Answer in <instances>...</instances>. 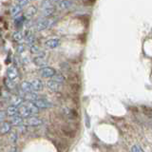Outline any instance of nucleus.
Masks as SVG:
<instances>
[{
    "mask_svg": "<svg viewBox=\"0 0 152 152\" xmlns=\"http://www.w3.org/2000/svg\"><path fill=\"white\" fill-rule=\"evenodd\" d=\"M35 12H36V9L34 7H30L25 12V17L26 18H31L35 14Z\"/></svg>",
    "mask_w": 152,
    "mask_h": 152,
    "instance_id": "obj_19",
    "label": "nucleus"
},
{
    "mask_svg": "<svg viewBox=\"0 0 152 152\" xmlns=\"http://www.w3.org/2000/svg\"><path fill=\"white\" fill-rule=\"evenodd\" d=\"M47 87L49 88L51 91H58L61 88V84L56 82L53 79H50L47 82Z\"/></svg>",
    "mask_w": 152,
    "mask_h": 152,
    "instance_id": "obj_6",
    "label": "nucleus"
},
{
    "mask_svg": "<svg viewBox=\"0 0 152 152\" xmlns=\"http://www.w3.org/2000/svg\"><path fill=\"white\" fill-rule=\"evenodd\" d=\"M6 114L11 117H14V116H18L19 114V107H15V106H10L7 110H6Z\"/></svg>",
    "mask_w": 152,
    "mask_h": 152,
    "instance_id": "obj_10",
    "label": "nucleus"
},
{
    "mask_svg": "<svg viewBox=\"0 0 152 152\" xmlns=\"http://www.w3.org/2000/svg\"><path fill=\"white\" fill-rule=\"evenodd\" d=\"M25 123L28 126H39L42 124V120L39 118H36L34 116L30 117V118H27V120L25 121Z\"/></svg>",
    "mask_w": 152,
    "mask_h": 152,
    "instance_id": "obj_9",
    "label": "nucleus"
},
{
    "mask_svg": "<svg viewBox=\"0 0 152 152\" xmlns=\"http://www.w3.org/2000/svg\"><path fill=\"white\" fill-rule=\"evenodd\" d=\"M39 74L42 77H45V78H50V77L52 78L56 74V72L53 69L49 68V66H45V68H42L39 70Z\"/></svg>",
    "mask_w": 152,
    "mask_h": 152,
    "instance_id": "obj_3",
    "label": "nucleus"
},
{
    "mask_svg": "<svg viewBox=\"0 0 152 152\" xmlns=\"http://www.w3.org/2000/svg\"><path fill=\"white\" fill-rule=\"evenodd\" d=\"M31 86L33 88V91H41L43 89V83L39 79H33L31 81Z\"/></svg>",
    "mask_w": 152,
    "mask_h": 152,
    "instance_id": "obj_8",
    "label": "nucleus"
},
{
    "mask_svg": "<svg viewBox=\"0 0 152 152\" xmlns=\"http://www.w3.org/2000/svg\"><path fill=\"white\" fill-rule=\"evenodd\" d=\"M34 63H35V65L39 66H44L48 63V61L44 56L39 55V56H37L36 58H34Z\"/></svg>",
    "mask_w": 152,
    "mask_h": 152,
    "instance_id": "obj_16",
    "label": "nucleus"
},
{
    "mask_svg": "<svg viewBox=\"0 0 152 152\" xmlns=\"http://www.w3.org/2000/svg\"><path fill=\"white\" fill-rule=\"evenodd\" d=\"M11 102H12V106H15V107L21 106V104H23V98L19 96H14L12 98Z\"/></svg>",
    "mask_w": 152,
    "mask_h": 152,
    "instance_id": "obj_17",
    "label": "nucleus"
},
{
    "mask_svg": "<svg viewBox=\"0 0 152 152\" xmlns=\"http://www.w3.org/2000/svg\"><path fill=\"white\" fill-rule=\"evenodd\" d=\"M24 34L22 31H15L13 33V39L17 41V42H21L23 40Z\"/></svg>",
    "mask_w": 152,
    "mask_h": 152,
    "instance_id": "obj_20",
    "label": "nucleus"
},
{
    "mask_svg": "<svg viewBox=\"0 0 152 152\" xmlns=\"http://www.w3.org/2000/svg\"><path fill=\"white\" fill-rule=\"evenodd\" d=\"M21 88L25 93H31L33 92V88L31 82H27V81H24L21 84Z\"/></svg>",
    "mask_w": 152,
    "mask_h": 152,
    "instance_id": "obj_12",
    "label": "nucleus"
},
{
    "mask_svg": "<svg viewBox=\"0 0 152 152\" xmlns=\"http://www.w3.org/2000/svg\"><path fill=\"white\" fill-rule=\"evenodd\" d=\"M38 108H50L52 107V104L46 99H38L32 103Z\"/></svg>",
    "mask_w": 152,
    "mask_h": 152,
    "instance_id": "obj_4",
    "label": "nucleus"
},
{
    "mask_svg": "<svg viewBox=\"0 0 152 152\" xmlns=\"http://www.w3.org/2000/svg\"><path fill=\"white\" fill-rule=\"evenodd\" d=\"M54 12V7L53 6H50V7H47V8H42V16L44 17H48L51 15L52 13Z\"/></svg>",
    "mask_w": 152,
    "mask_h": 152,
    "instance_id": "obj_14",
    "label": "nucleus"
},
{
    "mask_svg": "<svg viewBox=\"0 0 152 152\" xmlns=\"http://www.w3.org/2000/svg\"><path fill=\"white\" fill-rule=\"evenodd\" d=\"M6 86L10 89H12L14 87H15V83H14V81H12L11 79H7L6 80Z\"/></svg>",
    "mask_w": 152,
    "mask_h": 152,
    "instance_id": "obj_23",
    "label": "nucleus"
},
{
    "mask_svg": "<svg viewBox=\"0 0 152 152\" xmlns=\"http://www.w3.org/2000/svg\"><path fill=\"white\" fill-rule=\"evenodd\" d=\"M10 124L12 126H20L23 124V119L20 116L11 117V119H10Z\"/></svg>",
    "mask_w": 152,
    "mask_h": 152,
    "instance_id": "obj_15",
    "label": "nucleus"
},
{
    "mask_svg": "<svg viewBox=\"0 0 152 152\" xmlns=\"http://www.w3.org/2000/svg\"><path fill=\"white\" fill-rule=\"evenodd\" d=\"M17 50H18V52H22L24 50V45H19Z\"/></svg>",
    "mask_w": 152,
    "mask_h": 152,
    "instance_id": "obj_27",
    "label": "nucleus"
},
{
    "mask_svg": "<svg viewBox=\"0 0 152 152\" xmlns=\"http://www.w3.org/2000/svg\"><path fill=\"white\" fill-rule=\"evenodd\" d=\"M31 51L32 52V53H37V52L39 51V48H38L37 46H32L31 48Z\"/></svg>",
    "mask_w": 152,
    "mask_h": 152,
    "instance_id": "obj_26",
    "label": "nucleus"
},
{
    "mask_svg": "<svg viewBox=\"0 0 152 152\" xmlns=\"http://www.w3.org/2000/svg\"><path fill=\"white\" fill-rule=\"evenodd\" d=\"M28 3H30V1H28V0H20V1H17V4L21 7L25 6V5H28Z\"/></svg>",
    "mask_w": 152,
    "mask_h": 152,
    "instance_id": "obj_25",
    "label": "nucleus"
},
{
    "mask_svg": "<svg viewBox=\"0 0 152 152\" xmlns=\"http://www.w3.org/2000/svg\"><path fill=\"white\" fill-rule=\"evenodd\" d=\"M60 45V41L58 39H50L45 42V47L48 49H55Z\"/></svg>",
    "mask_w": 152,
    "mask_h": 152,
    "instance_id": "obj_11",
    "label": "nucleus"
},
{
    "mask_svg": "<svg viewBox=\"0 0 152 152\" xmlns=\"http://www.w3.org/2000/svg\"><path fill=\"white\" fill-rule=\"evenodd\" d=\"M52 21L51 19H43V20H40L38 21L36 24H35V28L37 31H44L46 28H50V25L52 24Z\"/></svg>",
    "mask_w": 152,
    "mask_h": 152,
    "instance_id": "obj_2",
    "label": "nucleus"
},
{
    "mask_svg": "<svg viewBox=\"0 0 152 152\" xmlns=\"http://www.w3.org/2000/svg\"><path fill=\"white\" fill-rule=\"evenodd\" d=\"M38 113V107H36L32 103L23 104L22 107L19 108V114L23 117L30 118Z\"/></svg>",
    "mask_w": 152,
    "mask_h": 152,
    "instance_id": "obj_1",
    "label": "nucleus"
},
{
    "mask_svg": "<svg viewBox=\"0 0 152 152\" xmlns=\"http://www.w3.org/2000/svg\"><path fill=\"white\" fill-rule=\"evenodd\" d=\"M10 130H11V124L10 123H2L1 125V133L2 134H6V133H8Z\"/></svg>",
    "mask_w": 152,
    "mask_h": 152,
    "instance_id": "obj_18",
    "label": "nucleus"
},
{
    "mask_svg": "<svg viewBox=\"0 0 152 152\" xmlns=\"http://www.w3.org/2000/svg\"><path fill=\"white\" fill-rule=\"evenodd\" d=\"M4 120V112L2 111L1 112V121H3Z\"/></svg>",
    "mask_w": 152,
    "mask_h": 152,
    "instance_id": "obj_28",
    "label": "nucleus"
},
{
    "mask_svg": "<svg viewBox=\"0 0 152 152\" xmlns=\"http://www.w3.org/2000/svg\"><path fill=\"white\" fill-rule=\"evenodd\" d=\"M131 152H144V151H142V149L141 148L140 145H135L131 147Z\"/></svg>",
    "mask_w": 152,
    "mask_h": 152,
    "instance_id": "obj_24",
    "label": "nucleus"
},
{
    "mask_svg": "<svg viewBox=\"0 0 152 152\" xmlns=\"http://www.w3.org/2000/svg\"><path fill=\"white\" fill-rule=\"evenodd\" d=\"M34 41H35V38H34V36H33L32 34H30V35H28V36L26 37V43H27V45H28V46H30L31 48L32 46H34V45H33V43H34Z\"/></svg>",
    "mask_w": 152,
    "mask_h": 152,
    "instance_id": "obj_21",
    "label": "nucleus"
},
{
    "mask_svg": "<svg viewBox=\"0 0 152 152\" xmlns=\"http://www.w3.org/2000/svg\"><path fill=\"white\" fill-rule=\"evenodd\" d=\"M7 75H8V79L14 81V79H16L18 77V71L14 66H10L7 69Z\"/></svg>",
    "mask_w": 152,
    "mask_h": 152,
    "instance_id": "obj_7",
    "label": "nucleus"
},
{
    "mask_svg": "<svg viewBox=\"0 0 152 152\" xmlns=\"http://www.w3.org/2000/svg\"><path fill=\"white\" fill-rule=\"evenodd\" d=\"M57 5H58V7L62 10H66V9H69L70 7H72L73 5V2L72 1H54Z\"/></svg>",
    "mask_w": 152,
    "mask_h": 152,
    "instance_id": "obj_13",
    "label": "nucleus"
},
{
    "mask_svg": "<svg viewBox=\"0 0 152 152\" xmlns=\"http://www.w3.org/2000/svg\"><path fill=\"white\" fill-rule=\"evenodd\" d=\"M51 79H53L54 81H56V82H58V83L61 84V85L65 82V78H64V76L62 75V74H55Z\"/></svg>",
    "mask_w": 152,
    "mask_h": 152,
    "instance_id": "obj_22",
    "label": "nucleus"
},
{
    "mask_svg": "<svg viewBox=\"0 0 152 152\" xmlns=\"http://www.w3.org/2000/svg\"><path fill=\"white\" fill-rule=\"evenodd\" d=\"M10 12H11V15L14 19H17L21 15L22 8H21V6H19V5H14V6H12L11 8V10H10Z\"/></svg>",
    "mask_w": 152,
    "mask_h": 152,
    "instance_id": "obj_5",
    "label": "nucleus"
}]
</instances>
